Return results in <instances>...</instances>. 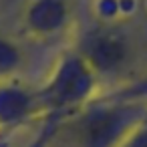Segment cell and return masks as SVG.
<instances>
[{
	"mask_svg": "<svg viewBox=\"0 0 147 147\" xmlns=\"http://www.w3.org/2000/svg\"><path fill=\"white\" fill-rule=\"evenodd\" d=\"M145 113L147 99L121 89L111 95H97L65 127H71L77 147H121Z\"/></svg>",
	"mask_w": 147,
	"mask_h": 147,
	"instance_id": "obj_1",
	"label": "cell"
},
{
	"mask_svg": "<svg viewBox=\"0 0 147 147\" xmlns=\"http://www.w3.org/2000/svg\"><path fill=\"white\" fill-rule=\"evenodd\" d=\"M99 75L75 47L65 51L42 85L36 87L42 115L73 119L99 95Z\"/></svg>",
	"mask_w": 147,
	"mask_h": 147,
	"instance_id": "obj_2",
	"label": "cell"
},
{
	"mask_svg": "<svg viewBox=\"0 0 147 147\" xmlns=\"http://www.w3.org/2000/svg\"><path fill=\"white\" fill-rule=\"evenodd\" d=\"M75 49L99 75V79L119 71L129 57V42L125 34L111 24H99L85 30Z\"/></svg>",
	"mask_w": 147,
	"mask_h": 147,
	"instance_id": "obj_3",
	"label": "cell"
},
{
	"mask_svg": "<svg viewBox=\"0 0 147 147\" xmlns=\"http://www.w3.org/2000/svg\"><path fill=\"white\" fill-rule=\"evenodd\" d=\"M42 107L36 87H28L20 81H0V129L18 131L28 123L42 121Z\"/></svg>",
	"mask_w": 147,
	"mask_h": 147,
	"instance_id": "obj_4",
	"label": "cell"
},
{
	"mask_svg": "<svg viewBox=\"0 0 147 147\" xmlns=\"http://www.w3.org/2000/svg\"><path fill=\"white\" fill-rule=\"evenodd\" d=\"M71 18V0H30L24 10V28L36 38L61 34Z\"/></svg>",
	"mask_w": 147,
	"mask_h": 147,
	"instance_id": "obj_5",
	"label": "cell"
},
{
	"mask_svg": "<svg viewBox=\"0 0 147 147\" xmlns=\"http://www.w3.org/2000/svg\"><path fill=\"white\" fill-rule=\"evenodd\" d=\"M20 63H22L20 49L12 40L0 36V81L12 79V75L18 71Z\"/></svg>",
	"mask_w": 147,
	"mask_h": 147,
	"instance_id": "obj_6",
	"label": "cell"
},
{
	"mask_svg": "<svg viewBox=\"0 0 147 147\" xmlns=\"http://www.w3.org/2000/svg\"><path fill=\"white\" fill-rule=\"evenodd\" d=\"M67 121H69V119H65V117H55V115L42 119V121H40V127H38V131H36V135H34L28 143H24L22 147H51V143H53L55 137L61 133V129H65Z\"/></svg>",
	"mask_w": 147,
	"mask_h": 147,
	"instance_id": "obj_7",
	"label": "cell"
},
{
	"mask_svg": "<svg viewBox=\"0 0 147 147\" xmlns=\"http://www.w3.org/2000/svg\"><path fill=\"white\" fill-rule=\"evenodd\" d=\"M16 131H6V129H0V147H10V139Z\"/></svg>",
	"mask_w": 147,
	"mask_h": 147,
	"instance_id": "obj_8",
	"label": "cell"
}]
</instances>
